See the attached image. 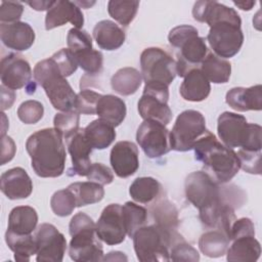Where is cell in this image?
I'll return each instance as SVG.
<instances>
[{
  "instance_id": "obj_1",
  "label": "cell",
  "mask_w": 262,
  "mask_h": 262,
  "mask_svg": "<svg viewBox=\"0 0 262 262\" xmlns=\"http://www.w3.org/2000/svg\"><path fill=\"white\" fill-rule=\"evenodd\" d=\"M62 138L57 129L45 128L27 139L26 149L32 168L39 177L55 178L63 173L67 154Z\"/></svg>"
},
{
  "instance_id": "obj_2",
  "label": "cell",
  "mask_w": 262,
  "mask_h": 262,
  "mask_svg": "<svg viewBox=\"0 0 262 262\" xmlns=\"http://www.w3.org/2000/svg\"><path fill=\"white\" fill-rule=\"evenodd\" d=\"M195 160L204 166L205 172L218 184L231 180L241 166L236 152L222 144L207 130L193 145Z\"/></svg>"
},
{
  "instance_id": "obj_3",
  "label": "cell",
  "mask_w": 262,
  "mask_h": 262,
  "mask_svg": "<svg viewBox=\"0 0 262 262\" xmlns=\"http://www.w3.org/2000/svg\"><path fill=\"white\" fill-rule=\"evenodd\" d=\"M69 232L72 236L69 246V255L72 260L90 262L103 259L102 245L91 217L83 212L74 215L69 224Z\"/></svg>"
},
{
  "instance_id": "obj_4",
  "label": "cell",
  "mask_w": 262,
  "mask_h": 262,
  "mask_svg": "<svg viewBox=\"0 0 262 262\" xmlns=\"http://www.w3.org/2000/svg\"><path fill=\"white\" fill-rule=\"evenodd\" d=\"M33 75L55 110L61 112L75 110L77 94L51 57L39 61L34 68Z\"/></svg>"
},
{
  "instance_id": "obj_5",
  "label": "cell",
  "mask_w": 262,
  "mask_h": 262,
  "mask_svg": "<svg viewBox=\"0 0 262 262\" xmlns=\"http://www.w3.org/2000/svg\"><path fill=\"white\" fill-rule=\"evenodd\" d=\"M217 131L219 138L228 148L261 150V126L248 123L242 115L230 112L222 113L218 117Z\"/></svg>"
},
{
  "instance_id": "obj_6",
  "label": "cell",
  "mask_w": 262,
  "mask_h": 262,
  "mask_svg": "<svg viewBox=\"0 0 262 262\" xmlns=\"http://www.w3.org/2000/svg\"><path fill=\"white\" fill-rule=\"evenodd\" d=\"M169 43L179 50L177 54V75L184 77L190 70L196 69L208 54L205 39L199 36L198 30L188 25L173 28L168 35Z\"/></svg>"
},
{
  "instance_id": "obj_7",
  "label": "cell",
  "mask_w": 262,
  "mask_h": 262,
  "mask_svg": "<svg viewBox=\"0 0 262 262\" xmlns=\"http://www.w3.org/2000/svg\"><path fill=\"white\" fill-rule=\"evenodd\" d=\"M174 237L156 224L140 227L132 236L137 259L141 262L170 261L169 247Z\"/></svg>"
},
{
  "instance_id": "obj_8",
  "label": "cell",
  "mask_w": 262,
  "mask_h": 262,
  "mask_svg": "<svg viewBox=\"0 0 262 262\" xmlns=\"http://www.w3.org/2000/svg\"><path fill=\"white\" fill-rule=\"evenodd\" d=\"M239 16L226 18L210 26L207 40L219 57L230 58L237 54L244 43V34L241 29Z\"/></svg>"
},
{
  "instance_id": "obj_9",
  "label": "cell",
  "mask_w": 262,
  "mask_h": 262,
  "mask_svg": "<svg viewBox=\"0 0 262 262\" xmlns=\"http://www.w3.org/2000/svg\"><path fill=\"white\" fill-rule=\"evenodd\" d=\"M141 75L145 84L168 86L177 75V63L159 47L145 48L140 55Z\"/></svg>"
},
{
  "instance_id": "obj_10",
  "label": "cell",
  "mask_w": 262,
  "mask_h": 262,
  "mask_svg": "<svg viewBox=\"0 0 262 262\" xmlns=\"http://www.w3.org/2000/svg\"><path fill=\"white\" fill-rule=\"evenodd\" d=\"M206 131V120L202 113L194 110L180 113L170 131L171 149L176 151L192 149L196 140Z\"/></svg>"
},
{
  "instance_id": "obj_11",
  "label": "cell",
  "mask_w": 262,
  "mask_h": 262,
  "mask_svg": "<svg viewBox=\"0 0 262 262\" xmlns=\"http://www.w3.org/2000/svg\"><path fill=\"white\" fill-rule=\"evenodd\" d=\"M184 191L186 199L200 211L224 201L219 184L204 171L192 172L186 177Z\"/></svg>"
},
{
  "instance_id": "obj_12",
  "label": "cell",
  "mask_w": 262,
  "mask_h": 262,
  "mask_svg": "<svg viewBox=\"0 0 262 262\" xmlns=\"http://www.w3.org/2000/svg\"><path fill=\"white\" fill-rule=\"evenodd\" d=\"M169 88L165 85L145 84L138 101V113L143 120H152L168 125L172 120V111L168 105Z\"/></svg>"
},
{
  "instance_id": "obj_13",
  "label": "cell",
  "mask_w": 262,
  "mask_h": 262,
  "mask_svg": "<svg viewBox=\"0 0 262 262\" xmlns=\"http://www.w3.org/2000/svg\"><path fill=\"white\" fill-rule=\"evenodd\" d=\"M136 140L144 154L150 158H160L171 150L170 132L160 122L144 120L136 132Z\"/></svg>"
},
{
  "instance_id": "obj_14",
  "label": "cell",
  "mask_w": 262,
  "mask_h": 262,
  "mask_svg": "<svg viewBox=\"0 0 262 262\" xmlns=\"http://www.w3.org/2000/svg\"><path fill=\"white\" fill-rule=\"evenodd\" d=\"M38 262H61L67 250V239L57 228L50 223L38 226L35 233Z\"/></svg>"
},
{
  "instance_id": "obj_15",
  "label": "cell",
  "mask_w": 262,
  "mask_h": 262,
  "mask_svg": "<svg viewBox=\"0 0 262 262\" xmlns=\"http://www.w3.org/2000/svg\"><path fill=\"white\" fill-rule=\"evenodd\" d=\"M96 234L100 241L108 246L119 245L124 242L127 235L122 206L119 204H110L101 212L95 224Z\"/></svg>"
},
{
  "instance_id": "obj_16",
  "label": "cell",
  "mask_w": 262,
  "mask_h": 262,
  "mask_svg": "<svg viewBox=\"0 0 262 262\" xmlns=\"http://www.w3.org/2000/svg\"><path fill=\"white\" fill-rule=\"evenodd\" d=\"M0 78L2 85L11 90L27 88L32 82V69L28 60L21 55L9 53L2 57L0 63Z\"/></svg>"
},
{
  "instance_id": "obj_17",
  "label": "cell",
  "mask_w": 262,
  "mask_h": 262,
  "mask_svg": "<svg viewBox=\"0 0 262 262\" xmlns=\"http://www.w3.org/2000/svg\"><path fill=\"white\" fill-rule=\"evenodd\" d=\"M139 151L132 141H118L111 150L110 162L116 175L127 178L139 168Z\"/></svg>"
},
{
  "instance_id": "obj_18",
  "label": "cell",
  "mask_w": 262,
  "mask_h": 262,
  "mask_svg": "<svg viewBox=\"0 0 262 262\" xmlns=\"http://www.w3.org/2000/svg\"><path fill=\"white\" fill-rule=\"evenodd\" d=\"M68 150L72 159V168L69 170V175L87 176L91 166L90 154L92 146L87 140L84 129H79L74 134L66 138Z\"/></svg>"
},
{
  "instance_id": "obj_19",
  "label": "cell",
  "mask_w": 262,
  "mask_h": 262,
  "mask_svg": "<svg viewBox=\"0 0 262 262\" xmlns=\"http://www.w3.org/2000/svg\"><path fill=\"white\" fill-rule=\"evenodd\" d=\"M67 23H71L76 29L83 27L84 16L80 7L68 0L55 1L45 16V29L49 31Z\"/></svg>"
},
{
  "instance_id": "obj_20",
  "label": "cell",
  "mask_w": 262,
  "mask_h": 262,
  "mask_svg": "<svg viewBox=\"0 0 262 262\" xmlns=\"http://www.w3.org/2000/svg\"><path fill=\"white\" fill-rule=\"evenodd\" d=\"M0 37L2 43L15 51L28 50L35 41L33 28L24 21L0 25Z\"/></svg>"
},
{
  "instance_id": "obj_21",
  "label": "cell",
  "mask_w": 262,
  "mask_h": 262,
  "mask_svg": "<svg viewBox=\"0 0 262 262\" xmlns=\"http://www.w3.org/2000/svg\"><path fill=\"white\" fill-rule=\"evenodd\" d=\"M1 191L9 200L27 199L33 191V182L25 169L15 167L2 173Z\"/></svg>"
},
{
  "instance_id": "obj_22",
  "label": "cell",
  "mask_w": 262,
  "mask_h": 262,
  "mask_svg": "<svg viewBox=\"0 0 262 262\" xmlns=\"http://www.w3.org/2000/svg\"><path fill=\"white\" fill-rule=\"evenodd\" d=\"M225 101L237 112L261 111L262 86L258 84L249 88L234 87L226 93Z\"/></svg>"
},
{
  "instance_id": "obj_23",
  "label": "cell",
  "mask_w": 262,
  "mask_h": 262,
  "mask_svg": "<svg viewBox=\"0 0 262 262\" xmlns=\"http://www.w3.org/2000/svg\"><path fill=\"white\" fill-rule=\"evenodd\" d=\"M183 78L184 80L179 88V93L183 99L199 102L209 96L211 85L201 69L190 70Z\"/></svg>"
},
{
  "instance_id": "obj_24",
  "label": "cell",
  "mask_w": 262,
  "mask_h": 262,
  "mask_svg": "<svg viewBox=\"0 0 262 262\" xmlns=\"http://www.w3.org/2000/svg\"><path fill=\"white\" fill-rule=\"evenodd\" d=\"M232 244L227 249L226 259L232 262H255L261 254L260 243L255 234H244L231 239Z\"/></svg>"
},
{
  "instance_id": "obj_25",
  "label": "cell",
  "mask_w": 262,
  "mask_h": 262,
  "mask_svg": "<svg viewBox=\"0 0 262 262\" xmlns=\"http://www.w3.org/2000/svg\"><path fill=\"white\" fill-rule=\"evenodd\" d=\"M92 33L98 47L108 51L120 48L126 39L123 29L110 19L98 21L94 26Z\"/></svg>"
},
{
  "instance_id": "obj_26",
  "label": "cell",
  "mask_w": 262,
  "mask_h": 262,
  "mask_svg": "<svg viewBox=\"0 0 262 262\" xmlns=\"http://www.w3.org/2000/svg\"><path fill=\"white\" fill-rule=\"evenodd\" d=\"M38 223V214L33 207L18 206L8 216L7 230L15 234H32Z\"/></svg>"
},
{
  "instance_id": "obj_27",
  "label": "cell",
  "mask_w": 262,
  "mask_h": 262,
  "mask_svg": "<svg viewBox=\"0 0 262 262\" xmlns=\"http://www.w3.org/2000/svg\"><path fill=\"white\" fill-rule=\"evenodd\" d=\"M127 108L125 101L115 95H102L96 106V115L99 119L110 123L112 126H119L125 119Z\"/></svg>"
},
{
  "instance_id": "obj_28",
  "label": "cell",
  "mask_w": 262,
  "mask_h": 262,
  "mask_svg": "<svg viewBox=\"0 0 262 262\" xmlns=\"http://www.w3.org/2000/svg\"><path fill=\"white\" fill-rule=\"evenodd\" d=\"M84 133L92 148L96 149L108 147L116 138L115 127L101 119L89 123L84 128Z\"/></svg>"
},
{
  "instance_id": "obj_29",
  "label": "cell",
  "mask_w": 262,
  "mask_h": 262,
  "mask_svg": "<svg viewBox=\"0 0 262 262\" xmlns=\"http://www.w3.org/2000/svg\"><path fill=\"white\" fill-rule=\"evenodd\" d=\"M201 71L214 84L227 83L231 74V64L215 53H208L201 63Z\"/></svg>"
},
{
  "instance_id": "obj_30",
  "label": "cell",
  "mask_w": 262,
  "mask_h": 262,
  "mask_svg": "<svg viewBox=\"0 0 262 262\" xmlns=\"http://www.w3.org/2000/svg\"><path fill=\"white\" fill-rule=\"evenodd\" d=\"M142 82L141 73L134 68H122L118 70L111 79V85L117 93L128 96L134 94Z\"/></svg>"
},
{
  "instance_id": "obj_31",
  "label": "cell",
  "mask_w": 262,
  "mask_h": 262,
  "mask_svg": "<svg viewBox=\"0 0 262 262\" xmlns=\"http://www.w3.org/2000/svg\"><path fill=\"white\" fill-rule=\"evenodd\" d=\"M155 224L164 231L175 236L178 224V214L175 206L167 200L154 204L150 208Z\"/></svg>"
},
{
  "instance_id": "obj_32",
  "label": "cell",
  "mask_w": 262,
  "mask_h": 262,
  "mask_svg": "<svg viewBox=\"0 0 262 262\" xmlns=\"http://www.w3.org/2000/svg\"><path fill=\"white\" fill-rule=\"evenodd\" d=\"M5 242L14 253V259L20 262L30 261L31 256L36 255L37 246L35 236L32 234H15L6 230Z\"/></svg>"
},
{
  "instance_id": "obj_33",
  "label": "cell",
  "mask_w": 262,
  "mask_h": 262,
  "mask_svg": "<svg viewBox=\"0 0 262 262\" xmlns=\"http://www.w3.org/2000/svg\"><path fill=\"white\" fill-rule=\"evenodd\" d=\"M75 196L77 207H83L100 202L104 196L103 186L94 181L74 182L68 186Z\"/></svg>"
},
{
  "instance_id": "obj_34",
  "label": "cell",
  "mask_w": 262,
  "mask_h": 262,
  "mask_svg": "<svg viewBox=\"0 0 262 262\" xmlns=\"http://www.w3.org/2000/svg\"><path fill=\"white\" fill-rule=\"evenodd\" d=\"M229 238L221 231L215 229L203 233L199 241V247L203 254L210 258L222 257L226 254Z\"/></svg>"
},
{
  "instance_id": "obj_35",
  "label": "cell",
  "mask_w": 262,
  "mask_h": 262,
  "mask_svg": "<svg viewBox=\"0 0 262 262\" xmlns=\"http://www.w3.org/2000/svg\"><path fill=\"white\" fill-rule=\"evenodd\" d=\"M162 189L161 183L152 177H138L129 187L131 198L141 204H148L157 199Z\"/></svg>"
},
{
  "instance_id": "obj_36",
  "label": "cell",
  "mask_w": 262,
  "mask_h": 262,
  "mask_svg": "<svg viewBox=\"0 0 262 262\" xmlns=\"http://www.w3.org/2000/svg\"><path fill=\"white\" fill-rule=\"evenodd\" d=\"M139 1L135 0H111L107 3L108 14L120 25L127 27L136 16Z\"/></svg>"
},
{
  "instance_id": "obj_37",
  "label": "cell",
  "mask_w": 262,
  "mask_h": 262,
  "mask_svg": "<svg viewBox=\"0 0 262 262\" xmlns=\"http://www.w3.org/2000/svg\"><path fill=\"white\" fill-rule=\"evenodd\" d=\"M122 213L127 235L132 237L134 233L144 225L147 217V211L145 208L133 202H126L122 206Z\"/></svg>"
},
{
  "instance_id": "obj_38",
  "label": "cell",
  "mask_w": 262,
  "mask_h": 262,
  "mask_svg": "<svg viewBox=\"0 0 262 262\" xmlns=\"http://www.w3.org/2000/svg\"><path fill=\"white\" fill-rule=\"evenodd\" d=\"M78 66L88 75H96L100 73L103 64V55L100 51L93 48L84 49L73 52Z\"/></svg>"
},
{
  "instance_id": "obj_39",
  "label": "cell",
  "mask_w": 262,
  "mask_h": 262,
  "mask_svg": "<svg viewBox=\"0 0 262 262\" xmlns=\"http://www.w3.org/2000/svg\"><path fill=\"white\" fill-rule=\"evenodd\" d=\"M50 207L55 215L59 217H66L73 213L77 205L74 194L67 187L66 189L57 190L52 194L50 200Z\"/></svg>"
},
{
  "instance_id": "obj_40",
  "label": "cell",
  "mask_w": 262,
  "mask_h": 262,
  "mask_svg": "<svg viewBox=\"0 0 262 262\" xmlns=\"http://www.w3.org/2000/svg\"><path fill=\"white\" fill-rule=\"evenodd\" d=\"M79 123L80 114L76 110L58 113L53 119L54 128L61 133L63 138H68L70 135L78 131L80 129Z\"/></svg>"
},
{
  "instance_id": "obj_41",
  "label": "cell",
  "mask_w": 262,
  "mask_h": 262,
  "mask_svg": "<svg viewBox=\"0 0 262 262\" xmlns=\"http://www.w3.org/2000/svg\"><path fill=\"white\" fill-rule=\"evenodd\" d=\"M101 96V94L89 89L81 90L76 97L75 110L82 115H95L97 102Z\"/></svg>"
},
{
  "instance_id": "obj_42",
  "label": "cell",
  "mask_w": 262,
  "mask_h": 262,
  "mask_svg": "<svg viewBox=\"0 0 262 262\" xmlns=\"http://www.w3.org/2000/svg\"><path fill=\"white\" fill-rule=\"evenodd\" d=\"M44 114L43 104L37 100H27L17 108V117L25 124H36Z\"/></svg>"
},
{
  "instance_id": "obj_43",
  "label": "cell",
  "mask_w": 262,
  "mask_h": 262,
  "mask_svg": "<svg viewBox=\"0 0 262 262\" xmlns=\"http://www.w3.org/2000/svg\"><path fill=\"white\" fill-rule=\"evenodd\" d=\"M236 155L239 161V166L244 171L250 174H261V150H247L241 148Z\"/></svg>"
},
{
  "instance_id": "obj_44",
  "label": "cell",
  "mask_w": 262,
  "mask_h": 262,
  "mask_svg": "<svg viewBox=\"0 0 262 262\" xmlns=\"http://www.w3.org/2000/svg\"><path fill=\"white\" fill-rule=\"evenodd\" d=\"M51 58L56 63L61 75L63 77H69L77 71L78 62L69 48H61L59 51L55 52Z\"/></svg>"
},
{
  "instance_id": "obj_45",
  "label": "cell",
  "mask_w": 262,
  "mask_h": 262,
  "mask_svg": "<svg viewBox=\"0 0 262 262\" xmlns=\"http://www.w3.org/2000/svg\"><path fill=\"white\" fill-rule=\"evenodd\" d=\"M68 47L72 52H78L84 49L92 48V38L85 31L81 29L72 28L67 36Z\"/></svg>"
},
{
  "instance_id": "obj_46",
  "label": "cell",
  "mask_w": 262,
  "mask_h": 262,
  "mask_svg": "<svg viewBox=\"0 0 262 262\" xmlns=\"http://www.w3.org/2000/svg\"><path fill=\"white\" fill-rule=\"evenodd\" d=\"M170 260L172 261H199L200 255L199 252L185 243L183 239L174 244L170 251Z\"/></svg>"
},
{
  "instance_id": "obj_47",
  "label": "cell",
  "mask_w": 262,
  "mask_h": 262,
  "mask_svg": "<svg viewBox=\"0 0 262 262\" xmlns=\"http://www.w3.org/2000/svg\"><path fill=\"white\" fill-rule=\"evenodd\" d=\"M23 12V3L17 1H2L0 5V21L1 24L19 21Z\"/></svg>"
},
{
  "instance_id": "obj_48",
  "label": "cell",
  "mask_w": 262,
  "mask_h": 262,
  "mask_svg": "<svg viewBox=\"0 0 262 262\" xmlns=\"http://www.w3.org/2000/svg\"><path fill=\"white\" fill-rule=\"evenodd\" d=\"M86 177L88 178V180L97 182L101 185L110 184L114 180V174L112 170L101 163L91 164Z\"/></svg>"
},
{
  "instance_id": "obj_49",
  "label": "cell",
  "mask_w": 262,
  "mask_h": 262,
  "mask_svg": "<svg viewBox=\"0 0 262 262\" xmlns=\"http://www.w3.org/2000/svg\"><path fill=\"white\" fill-rule=\"evenodd\" d=\"M1 165H4L5 163L11 161L14 157L15 150H16V146L14 141L12 140L11 137L9 136H2V140H1Z\"/></svg>"
},
{
  "instance_id": "obj_50",
  "label": "cell",
  "mask_w": 262,
  "mask_h": 262,
  "mask_svg": "<svg viewBox=\"0 0 262 262\" xmlns=\"http://www.w3.org/2000/svg\"><path fill=\"white\" fill-rule=\"evenodd\" d=\"M15 98V94L13 92V90L7 88V96H6V92L3 88V86L1 85V108L2 111H5L6 108H9Z\"/></svg>"
},
{
  "instance_id": "obj_51",
  "label": "cell",
  "mask_w": 262,
  "mask_h": 262,
  "mask_svg": "<svg viewBox=\"0 0 262 262\" xmlns=\"http://www.w3.org/2000/svg\"><path fill=\"white\" fill-rule=\"evenodd\" d=\"M54 2L55 1H27V4H29L33 9L37 11H48L50 7L54 4Z\"/></svg>"
},
{
  "instance_id": "obj_52",
  "label": "cell",
  "mask_w": 262,
  "mask_h": 262,
  "mask_svg": "<svg viewBox=\"0 0 262 262\" xmlns=\"http://www.w3.org/2000/svg\"><path fill=\"white\" fill-rule=\"evenodd\" d=\"M103 261H106V260H127V257L124 255V253L122 252H118V251H115V252H110L103 259Z\"/></svg>"
},
{
  "instance_id": "obj_53",
  "label": "cell",
  "mask_w": 262,
  "mask_h": 262,
  "mask_svg": "<svg viewBox=\"0 0 262 262\" xmlns=\"http://www.w3.org/2000/svg\"><path fill=\"white\" fill-rule=\"evenodd\" d=\"M233 4L242 10H251L253 6L256 4V2L255 1H243V2L233 1Z\"/></svg>"
},
{
  "instance_id": "obj_54",
  "label": "cell",
  "mask_w": 262,
  "mask_h": 262,
  "mask_svg": "<svg viewBox=\"0 0 262 262\" xmlns=\"http://www.w3.org/2000/svg\"><path fill=\"white\" fill-rule=\"evenodd\" d=\"M80 8H81V6L82 7H85V8H89V6H91V5H93L95 2H85V1H77V2H75Z\"/></svg>"
}]
</instances>
